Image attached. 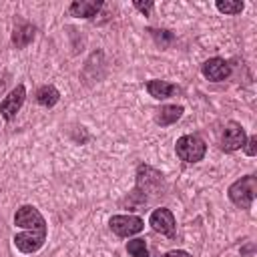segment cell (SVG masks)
Wrapping results in <instances>:
<instances>
[{
  "mask_svg": "<svg viewBox=\"0 0 257 257\" xmlns=\"http://www.w3.org/2000/svg\"><path fill=\"white\" fill-rule=\"evenodd\" d=\"M163 187V175L159 171H155L149 165H141L137 169V187L133 191V195L126 199L133 207L135 205H145L149 203V195H157Z\"/></svg>",
  "mask_w": 257,
  "mask_h": 257,
  "instance_id": "1",
  "label": "cell"
},
{
  "mask_svg": "<svg viewBox=\"0 0 257 257\" xmlns=\"http://www.w3.org/2000/svg\"><path fill=\"white\" fill-rule=\"evenodd\" d=\"M255 195H257V179L253 175H245L229 187V199L241 209H249L255 201Z\"/></svg>",
  "mask_w": 257,
  "mask_h": 257,
  "instance_id": "2",
  "label": "cell"
},
{
  "mask_svg": "<svg viewBox=\"0 0 257 257\" xmlns=\"http://www.w3.org/2000/svg\"><path fill=\"white\" fill-rule=\"evenodd\" d=\"M175 151H177V157L181 161H185V163H199L205 157V153H207V145L197 135H183L177 141Z\"/></svg>",
  "mask_w": 257,
  "mask_h": 257,
  "instance_id": "3",
  "label": "cell"
},
{
  "mask_svg": "<svg viewBox=\"0 0 257 257\" xmlns=\"http://www.w3.org/2000/svg\"><path fill=\"white\" fill-rule=\"evenodd\" d=\"M14 225L22 227L24 231H46V221L40 211L32 205H22L14 215Z\"/></svg>",
  "mask_w": 257,
  "mask_h": 257,
  "instance_id": "4",
  "label": "cell"
},
{
  "mask_svg": "<svg viewBox=\"0 0 257 257\" xmlns=\"http://www.w3.org/2000/svg\"><path fill=\"white\" fill-rule=\"evenodd\" d=\"M108 227L118 237H131V235L143 231L145 221L137 215H112L108 221Z\"/></svg>",
  "mask_w": 257,
  "mask_h": 257,
  "instance_id": "5",
  "label": "cell"
},
{
  "mask_svg": "<svg viewBox=\"0 0 257 257\" xmlns=\"http://www.w3.org/2000/svg\"><path fill=\"white\" fill-rule=\"evenodd\" d=\"M149 225H151L157 233H161V235H165V237H169V239H173V237L177 235V221H175V215H173L169 209H165V207H159V209H155V211L151 213Z\"/></svg>",
  "mask_w": 257,
  "mask_h": 257,
  "instance_id": "6",
  "label": "cell"
},
{
  "mask_svg": "<svg viewBox=\"0 0 257 257\" xmlns=\"http://www.w3.org/2000/svg\"><path fill=\"white\" fill-rule=\"evenodd\" d=\"M24 98H26V88L24 84H16L6 96L4 100L0 102V114L4 116V120H14V116L18 114V110L22 108L24 104Z\"/></svg>",
  "mask_w": 257,
  "mask_h": 257,
  "instance_id": "7",
  "label": "cell"
},
{
  "mask_svg": "<svg viewBox=\"0 0 257 257\" xmlns=\"http://www.w3.org/2000/svg\"><path fill=\"white\" fill-rule=\"evenodd\" d=\"M245 141H247V135H245V128L239 124V122H227L225 131H223V137H221V149L225 153H233L241 147H245Z\"/></svg>",
  "mask_w": 257,
  "mask_h": 257,
  "instance_id": "8",
  "label": "cell"
},
{
  "mask_svg": "<svg viewBox=\"0 0 257 257\" xmlns=\"http://www.w3.org/2000/svg\"><path fill=\"white\" fill-rule=\"evenodd\" d=\"M46 241V231H22L14 235V245L22 253H36Z\"/></svg>",
  "mask_w": 257,
  "mask_h": 257,
  "instance_id": "9",
  "label": "cell"
},
{
  "mask_svg": "<svg viewBox=\"0 0 257 257\" xmlns=\"http://www.w3.org/2000/svg\"><path fill=\"white\" fill-rule=\"evenodd\" d=\"M201 72H203L205 78H209V80H213V82H219V80H225V78L231 74V68H229L227 60L215 56V58H209V60L203 62Z\"/></svg>",
  "mask_w": 257,
  "mask_h": 257,
  "instance_id": "10",
  "label": "cell"
},
{
  "mask_svg": "<svg viewBox=\"0 0 257 257\" xmlns=\"http://www.w3.org/2000/svg\"><path fill=\"white\" fill-rule=\"evenodd\" d=\"M100 8H102V2H98V0H76L70 4L68 12L76 18H92L98 14Z\"/></svg>",
  "mask_w": 257,
  "mask_h": 257,
  "instance_id": "11",
  "label": "cell"
},
{
  "mask_svg": "<svg viewBox=\"0 0 257 257\" xmlns=\"http://www.w3.org/2000/svg\"><path fill=\"white\" fill-rule=\"evenodd\" d=\"M147 92L153 96V98H159V100H165L169 96H173L177 92V84H171L167 80H159V78H153L147 82Z\"/></svg>",
  "mask_w": 257,
  "mask_h": 257,
  "instance_id": "12",
  "label": "cell"
},
{
  "mask_svg": "<svg viewBox=\"0 0 257 257\" xmlns=\"http://www.w3.org/2000/svg\"><path fill=\"white\" fill-rule=\"evenodd\" d=\"M181 116H183V106H181V104H165V106H161V108L157 110L155 120H157V124H161V126H169V124L177 122Z\"/></svg>",
  "mask_w": 257,
  "mask_h": 257,
  "instance_id": "13",
  "label": "cell"
},
{
  "mask_svg": "<svg viewBox=\"0 0 257 257\" xmlns=\"http://www.w3.org/2000/svg\"><path fill=\"white\" fill-rule=\"evenodd\" d=\"M34 26L32 24H28V22H20L16 28H14V32H12V44L16 46V48H24V46H28L30 42H32V38H34Z\"/></svg>",
  "mask_w": 257,
  "mask_h": 257,
  "instance_id": "14",
  "label": "cell"
},
{
  "mask_svg": "<svg viewBox=\"0 0 257 257\" xmlns=\"http://www.w3.org/2000/svg\"><path fill=\"white\" fill-rule=\"evenodd\" d=\"M58 98H60V92L52 84H44V86H40L36 90V102L42 104V106H46V108L54 106L58 102Z\"/></svg>",
  "mask_w": 257,
  "mask_h": 257,
  "instance_id": "15",
  "label": "cell"
},
{
  "mask_svg": "<svg viewBox=\"0 0 257 257\" xmlns=\"http://www.w3.org/2000/svg\"><path fill=\"white\" fill-rule=\"evenodd\" d=\"M215 6H217V10H219V12H223V14H239V12L243 10V6H245V4H243V2H239V0H225V2H223V0H219Z\"/></svg>",
  "mask_w": 257,
  "mask_h": 257,
  "instance_id": "16",
  "label": "cell"
},
{
  "mask_svg": "<svg viewBox=\"0 0 257 257\" xmlns=\"http://www.w3.org/2000/svg\"><path fill=\"white\" fill-rule=\"evenodd\" d=\"M126 251L133 257H149V249H147L145 239H133V241H128L126 243Z\"/></svg>",
  "mask_w": 257,
  "mask_h": 257,
  "instance_id": "17",
  "label": "cell"
},
{
  "mask_svg": "<svg viewBox=\"0 0 257 257\" xmlns=\"http://www.w3.org/2000/svg\"><path fill=\"white\" fill-rule=\"evenodd\" d=\"M149 32H151V36L155 38V42L163 48V46H169L173 40H175V34L171 32V30H155V28H149Z\"/></svg>",
  "mask_w": 257,
  "mask_h": 257,
  "instance_id": "18",
  "label": "cell"
},
{
  "mask_svg": "<svg viewBox=\"0 0 257 257\" xmlns=\"http://www.w3.org/2000/svg\"><path fill=\"white\" fill-rule=\"evenodd\" d=\"M153 6H155V4H153L151 0H147V2H141V0H135V8H137V10H141V12L145 14V16H149V14H151V10H153Z\"/></svg>",
  "mask_w": 257,
  "mask_h": 257,
  "instance_id": "19",
  "label": "cell"
},
{
  "mask_svg": "<svg viewBox=\"0 0 257 257\" xmlns=\"http://www.w3.org/2000/svg\"><path fill=\"white\" fill-rule=\"evenodd\" d=\"M245 153L249 155V157H253L255 153H257V137H249L247 141H245Z\"/></svg>",
  "mask_w": 257,
  "mask_h": 257,
  "instance_id": "20",
  "label": "cell"
},
{
  "mask_svg": "<svg viewBox=\"0 0 257 257\" xmlns=\"http://www.w3.org/2000/svg\"><path fill=\"white\" fill-rule=\"evenodd\" d=\"M161 257H191V255L187 251H183V249H177V251H169V253H165Z\"/></svg>",
  "mask_w": 257,
  "mask_h": 257,
  "instance_id": "21",
  "label": "cell"
}]
</instances>
